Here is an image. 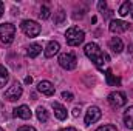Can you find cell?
<instances>
[{
  "mask_svg": "<svg viewBox=\"0 0 133 131\" xmlns=\"http://www.w3.org/2000/svg\"><path fill=\"white\" fill-rule=\"evenodd\" d=\"M107 100H108L110 106H113V108H122L127 103V96L122 91H113V93L108 94Z\"/></svg>",
  "mask_w": 133,
  "mask_h": 131,
  "instance_id": "5",
  "label": "cell"
},
{
  "mask_svg": "<svg viewBox=\"0 0 133 131\" xmlns=\"http://www.w3.org/2000/svg\"><path fill=\"white\" fill-rule=\"evenodd\" d=\"M31 116H33V113H31V110H30V106H26V105H20V106H17L16 110H14V117H19V119H31Z\"/></svg>",
  "mask_w": 133,
  "mask_h": 131,
  "instance_id": "11",
  "label": "cell"
},
{
  "mask_svg": "<svg viewBox=\"0 0 133 131\" xmlns=\"http://www.w3.org/2000/svg\"><path fill=\"white\" fill-rule=\"evenodd\" d=\"M102 116V111H101L98 106H90L87 114H85V125H91L95 122H98Z\"/></svg>",
  "mask_w": 133,
  "mask_h": 131,
  "instance_id": "9",
  "label": "cell"
},
{
  "mask_svg": "<svg viewBox=\"0 0 133 131\" xmlns=\"http://www.w3.org/2000/svg\"><path fill=\"white\" fill-rule=\"evenodd\" d=\"M50 14H51V12H50V8H48L46 5H43V6L40 8V12H39V17H40V19H43V20H46V19L50 17Z\"/></svg>",
  "mask_w": 133,
  "mask_h": 131,
  "instance_id": "21",
  "label": "cell"
},
{
  "mask_svg": "<svg viewBox=\"0 0 133 131\" xmlns=\"http://www.w3.org/2000/svg\"><path fill=\"white\" fill-rule=\"evenodd\" d=\"M3 12H5V3H3V2H0V17L3 16Z\"/></svg>",
  "mask_w": 133,
  "mask_h": 131,
  "instance_id": "27",
  "label": "cell"
},
{
  "mask_svg": "<svg viewBox=\"0 0 133 131\" xmlns=\"http://www.w3.org/2000/svg\"><path fill=\"white\" fill-rule=\"evenodd\" d=\"M25 83H26V85L33 83V77H30V76H28V77H25Z\"/></svg>",
  "mask_w": 133,
  "mask_h": 131,
  "instance_id": "28",
  "label": "cell"
},
{
  "mask_svg": "<svg viewBox=\"0 0 133 131\" xmlns=\"http://www.w3.org/2000/svg\"><path fill=\"white\" fill-rule=\"evenodd\" d=\"M79 111H81L79 108H74V110H73V116H74V117H77V116H79Z\"/></svg>",
  "mask_w": 133,
  "mask_h": 131,
  "instance_id": "30",
  "label": "cell"
},
{
  "mask_svg": "<svg viewBox=\"0 0 133 131\" xmlns=\"http://www.w3.org/2000/svg\"><path fill=\"white\" fill-rule=\"evenodd\" d=\"M22 93H23L22 86L16 82L11 88H8V90L5 91V99H6V100H9V102H14V100H17V99H20Z\"/></svg>",
  "mask_w": 133,
  "mask_h": 131,
  "instance_id": "8",
  "label": "cell"
},
{
  "mask_svg": "<svg viewBox=\"0 0 133 131\" xmlns=\"http://www.w3.org/2000/svg\"><path fill=\"white\" fill-rule=\"evenodd\" d=\"M8 80H9V72H8V69L3 65H0V90L5 88V85L8 83Z\"/></svg>",
  "mask_w": 133,
  "mask_h": 131,
  "instance_id": "17",
  "label": "cell"
},
{
  "mask_svg": "<svg viewBox=\"0 0 133 131\" xmlns=\"http://www.w3.org/2000/svg\"><path fill=\"white\" fill-rule=\"evenodd\" d=\"M20 28H22L23 34L28 35V37H37L40 34V30H42L40 25L37 22H34V20H23L20 23Z\"/></svg>",
  "mask_w": 133,
  "mask_h": 131,
  "instance_id": "4",
  "label": "cell"
},
{
  "mask_svg": "<svg viewBox=\"0 0 133 131\" xmlns=\"http://www.w3.org/2000/svg\"><path fill=\"white\" fill-rule=\"evenodd\" d=\"M98 9H99V12H102V16H104V12H107V3L104 0L98 2Z\"/></svg>",
  "mask_w": 133,
  "mask_h": 131,
  "instance_id": "23",
  "label": "cell"
},
{
  "mask_svg": "<svg viewBox=\"0 0 133 131\" xmlns=\"http://www.w3.org/2000/svg\"><path fill=\"white\" fill-rule=\"evenodd\" d=\"M65 39H66V43L70 46H79L85 40V33L82 30H79L77 26H71V28L66 30Z\"/></svg>",
  "mask_w": 133,
  "mask_h": 131,
  "instance_id": "2",
  "label": "cell"
},
{
  "mask_svg": "<svg viewBox=\"0 0 133 131\" xmlns=\"http://www.w3.org/2000/svg\"><path fill=\"white\" fill-rule=\"evenodd\" d=\"M108 46H110V49H111L115 54H121L122 49H124V43H122V40H121L119 37H113V39L108 42Z\"/></svg>",
  "mask_w": 133,
  "mask_h": 131,
  "instance_id": "14",
  "label": "cell"
},
{
  "mask_svg": "<svg viewBox=\"0 0 133 131\" xmlns=\"http://www.w3.org/2000/svg\"><path fill=\"white\" fill-rule=\"evenodd\" d=\"M132 6H133V2H124L119 8V16L121 17H125L132 12Z\"/></svg>",
  "mask_w": 133,
  "mask_h": 131,
  "instance_id": "19",
  "label": "cell"
},
{
  "mask_svg": "<svg viewBox=\"0 0 133 131\" xmlns=\"http://www.w3.org/2000/svg\"><path fill=\"white\" fill-rule=\"evenodd\" d=\"M17 131H36L34 127H30V125H23V127H20Z\"/></svg>",
  "mask_w": 133,
  "mask_h": 131,
  "instance_id": "25",
  "label": "cell"
},
{
  "mask_svg": "<svg viewBox=\"0 0 133 131\" xmlns=\"http://www.w3.org/2000/svg\"><path fill=\"white\" fill-rule=\"evenodd\" d=\"M62 97L65 99V100H73V94L68 93V91H64V93H62Z\"/></svg>",
  "mask_w": 133,
  "mask_h": 131,
  "instance_id": "26",
  "label": "cell"
},
{
  "mask_svg": "<svg viewBox=\"0 0 133 131\" xmlns=\"http://www.w3.org/2000/svg\"><path fill=\"white\" fill-rule=\"evenodd\" d=\"M96 131H118V128L115 125H104V127H99Z\"/></svg>",
  "mask_w": 133,
  "mask_h": 131,
  "instance_id": "24",
  "label": "cell"
},
{
  "mask_svg": "<svg viewBox=\"0 0 133 131\" xmlns=\"http://www.w3.org/2000/svg\"><path fill=\"white\" fill-rule=\"evenodd\" d=\"M105 79H107V85H110V86L119 85V82H121V79L119 77H115L110 69H105Z\"/></svg>",
  "mask_w": 133,
  "mask_h": 131,
  "instance_id": "18",
  "label": "cell"
},
{
  "mask_svg": "<svg viewBox=\"0 0 133 131\" xmlns=\"http://www.w3.org/2000/svg\"><path fill=\"white\" fill-rule=\"evenodd\" d=\"M130 14H132V19H133V6H132V12H130Z\"/></svg>",
  "mask_w": 133,
  "mask_h": 131,
  "instance_id": "31",
  "label": "cell"
},
{
  "mask_svg": "<svg viewBox=\"0 0 133 131\" xmlns=\"http://www.w3.org/2000/svg\"><path fill=\"white\" fill-rule=\"evenodd\" d=\"M64 20H65V12H64V9H59V12H56V17H54V23L61 25V23H64Z\"/></svg>",
  "mask_w": 133,
  "mask_h": 131,
  "instance_id": "22",
  "label": "cell"
},
{
  "mask_svg": "<svg viewBox=\"0 0 133 131\" xmlns=\"http://www.w3.org/2000/svg\"><path fill=\"white\" fill-rule=\"evenodd\" d=\"M59 131H77V130L73 128V127H66V128H62V130H59Z\"/></svg>",
  "mask_w": 133,
  "mask_h": 131,
  "instance_id": "29",
  "label": "cell"
},
{
  "mask_svg": "<svg viewBox=\"0 0 133 131\" xmlns=\"http://www.w3.org/2000/svg\"><path fill=\"white\" fill-rule=\"evenodd\" d=\"M130 23H127V22H124V20H118V19H113L111 22H110V25H108V30H110V33L113 34H121V33H125L127 30H130Z\"/></svg>",
  "mask_w": 133,
  "mask_h": 131,
  "instance_id": "7",
  "label": "cell"
},
{
  "mask_svg": "<svg viewBox=\"0 0 133 131\" xmlns=\"http://www.w3.org/2000/svg\"><path fill=\"white\" fill-rule=\"evenodd\" d=\"M124 123L129 130H133V106H129L124 113Z\"/></svg>",
  "mask_w": 133,
  "mask_h": 131,
  "instance_id": "15",
  "label": "cell"
},
{
  "mask_svg": "<svg viewBox=\"0 0 133 131\" xmlns=\"http://www.w3.org/2000/svg\"><path fill=\"white\" fill-rule=\"evenodd\" d=\"M16 37V26L12 23H2L0 25V40L5 45H9Z\"/></svg>",
  "mask_w": 133,
  "mask_h": 131,
  "instance_id": "3",
  "label": "cell"
},
{
  "mask_svg": "<svg viewBox=\"0 0 133 131\" xmlns=\"http://www.w3.org/2000/svg\"><path fill=\"white\" fill-rule=\"evenodd\" d=\"M0 131H3V130H2V128H0Z\"/></svg>",
  "mask_w": 133,
  "mask_h": 131,
  "instance_id": "32",
  "label": "cell"
},
{
  "mask_svg": "<svg viewBox=\"0 0 133 131\" xmlns=\"http://www.w3.org/2000/svg\"><path fill=\"white\" fill-rule=\"evenodd\" d=\"M59 49H61V45H59V42H56V40H51V42H48V45H46V48H45L43 54H45V57H54V56L59 53Z\"/></svg>",
  "mask_w": 133,
  "mask_h": 131,
  "instance_id": "12",
  "label": "cell"
},
{
  "mask_svg": "<svg viewBox=\"0 0 133 131\" xmlns=\"http://www.w3.org/2000/svg\"><path fill=\"white\" fill-rule=\"evenodd\" d=\"M53 110H54V116L59 119V120H65L68 113H66V108L64 105H61L59 102H53Z\"/></svg>",
  "mask_w": 133,
  "mask_h": 131,
  "instance_id": "13",
  "label": "cell"
},
{
  "mask_svg": "<svg viewBox=\"0 0 133 131\" xmlns=\"http://www.w3.org/2000/svg\"><path fill=\"white\" fill-rule=\"evenodd\" d=\"M42 53V46L39 45V43H31L28 48H26V54L31 57V59H34V57H37L39 54Z\"/></svg>",
  "mask_w": 133,
  "mask_h": 131,
  "instance_id": "16",
  "label": "cell"
},
{
  "mask_svg": "<svg viewBox=\"0 0 133 131\" xmlns=\"http://www.w3.org/2000/svg\"><path fill=\"white\" fill-rule=\"evenodd\" d=\"M84 53H85V56H87L93 63H95V66H96L99 71H105V66L108 65L110 57H108L102 49H101L95 42L87 43V45H85V48H84Z\"/></svg>",
  "mask_w": 133,
  "mask_h": 131,
  "instance_id": "1",
  "label": "cell"
},
{
  "mask_svg": "<svg viewBox=\"0 0 133 131\" xmlns=\"http://www.w3.org/2000/svg\"><path fill=\"white\" fill-rule=\"evenodd\" d=\"M36 116H37L39 122H42V123H45V122L48 120V111H46L43 106H39V108L36 110Z\"/></svg>",
  "mask_w": 133,
  "mask_h": 131,
  "instance_id": "20",
  "label": "cell"
},
{
  "mask_svg": "<svg viewBox=\"0 0 133 131\" xmlns=\"http://www.w3.org/2000/svg\"><path fill=\"white\" fill-rule=\"evenodd\" d=\"M59 65L62 66L64 69H66V71H71L77 65V59L71 53H64V54L59 56Z\"/></svg>",
  "mask_w": 133,
  "mask_h": 131,
  "instance_id": "6",
  "label": "cell"
},
{
  "mask_svg": "<svg viewBox=\"0 0 133 131\" xmlns=\"http://www.w3.org/2000/svg\"><path fill=\"white\" fill-rule=\"evenodd\" d=\"M37 91L42 93L43 96H53L54 94V85L50 82V80H42L39 85H37Z\"/></svg>",
  "mask_w": 133,
  "mask_h": 131,
  "instance_id": "10",
  "label": "cell"
}]
</instances>
